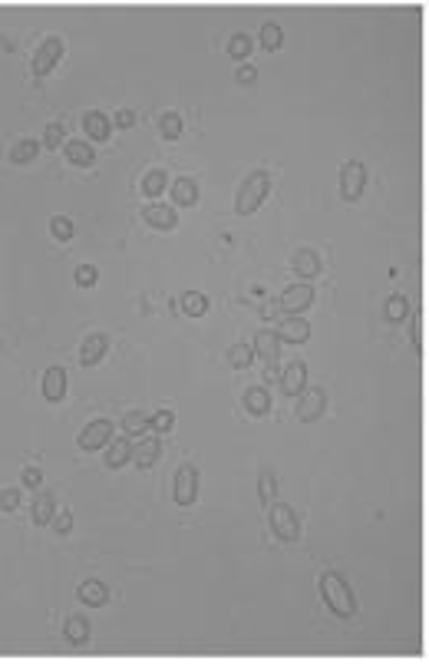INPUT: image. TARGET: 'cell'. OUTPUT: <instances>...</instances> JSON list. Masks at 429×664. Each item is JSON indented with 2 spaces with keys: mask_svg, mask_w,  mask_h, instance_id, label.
<instances>
[{
  "mask_svg": "<svg viewBox=\"0 0 429 664\" xmlns=\"http://www.w3.org/2000/svg\"><path fill=\"white\" fill-rule=\"evenodd\" d=\"M321 595H324L327 608H330L337 618L357 615V598H353L350 585L343 582V575H337V572H324V575H321Z\"/></svg>",
  "mask_w": 429,
  "mask_h": 664,
  "instance_id": "cell-1",
  "label": "cell"
},
{
  "mask_svg": "<svg viewBox=\"0 0 429 664\" xmlns=\"http://www.w3.org/2000/svg\"><path fill=\"white\" fill-rule=\"evenodd\" d=\"M267 189H271V179L267 172H251L245 182L238 185V195H235V212L238 215H251L261 209V202L267 199Z\"/></svg>",
  "mask_w": 429,
  "mask_h": 664,
  "instance_id": "cell-2",
  "label": "cell"
},
{
  "mask_svg": "<svg viewBox=\"0 0 429 664\" xmlns=\"http://www.w3.org/2000/svg\"><path fill=\"white\" fill-rule=\"evenodd\" d=\"M367 192V165L360 159L343 162L340 169V195L343 202H360V195Z\"/></svg>",
  "mask_w": 429,
  "mask_h": 664,
  "instance_id": "cell-3",
  "label": "cell"
},
{
  "mask_svg": "<svg viewBox=\"0 0 429 664\" xmlns=\"http://www.w3.org/2000/svg\"><path fill=\"white\" fill-rule=\"evenodd\" d=\"M314 304V284H291V288L277 298V314H284V318H291V314H301V311H307Z\"/></svg>",
  "mask_w": 429,
  "mask_h": 664,
  "instance_id": "cell-4",
  "label": "cell"
},
{
  "mask_svg": "<svg viewBox=\"0 0 429 664\" xmlns=\"http://www.w3.org/2000/svg\"><path fill=\"white\" fill-rule=\"evenodd\" d=\"M297 397H301V400H297V420H301V424H314V420L324 416L327 397L321 387H304Z\"/></svg>",
  "mask_w": 429,
  "mask_h": 664,
  "instance_id": "cell-5",
  "label": "cell"
},
{
  "mask_svg": "<svg viewBox=\"0 0 429 664\" xmlns=\"http://www.w3.org/2000/svg\"><path fill=\"white\" fill-rule=\"evenodd\" d=\"M172 496L179 506H191L195 496H199V470L195 466H179L175 472V482H172Z\"/></svg>",
  "mask_w": 429,
  "mask_h": 664,
  "instance_id": "cell-6",
  "label": "cell"
},
{
  "mask_svg": "<svg viewBox=\"0 0 429 664\" xmlns=\"http://www.w3.org/2000/svg\"><path fill=\"white\" fill-rule=\"evenodd\" d=\"M271 529H274V536L281 542H294L297 539V516L291 506H284V502H274L271 506Z\"/></svg>",
  "mask_w": 429,
  "mask_h": 664,
  "instance_id": "cell-7",
  "label": "cell"
},
{
  "mask_svg": "<svg viewBox=\"0 0 429 664\" xmlns=\"http://www.w3.org/2000/svg\"><path fill=\"white\" fill-rule=\"evenodd\" d=\"M60 57H63V40H60V37H47L43 43H40L37 57H33V73H37V77H47L50 70L60 63Z\"/></svg>",
  "mask_w": 429,
  "mask_h": 664,
  "instance_id": "cell-8",
  "label": "cell"
},
{
  "mask_svg": "<svg viewBox=\"0 0 429 664\" xmlns=\"http://www.w3.org/2000/svg\"><path fill=\"white\" fill-rule=\"evenodd\" d=\"M109 440H113V424H109V420H93V424L79 433V450H86V453L103 450Z\"/></svg>",
  "mask_w": 429,
  "mask_h": 664,
  "instance_id": "cell-9",
  "label": "cell"
},
{
  "mask_svg": "<svg viewBox=\"0 0 429 664\" xmlns=\"http://www.w3.org/2000/svg\"><path fill=\"white\" fill-rule=\"evenodd\" d=\"M274 334H277V341H287V344H304L307 337H311V324H307L304 318L291 314V318H284L277 324Z\"/></svg>",
  "mask_w": 429,
  "mask_h": 664,
  "instance_id": "cell-10",
  "label": "cell"
},
{
  "mask_svg": "<svg viewBox=\"0 0 429 664\" xmlns=\"http://www.w3.org/2000/svg\"><path fill=\"white\" fill-rule=\"evenodd\" d=\"M304 387H307V364L304 360H291V367L281 374V390L287 397H297Z\"/></svg>",
  "mask_w": 429,
  "mask_h": 664,
  "instance_id": "cell-11",
  "label": "cell"
},
{
  "mask_svg": "<svg viewBox=\"0 0 429 664\" xmlns=\"http://www.w3.org/2000/svg\"><path fill=\"white\" fill-rule=\"evenodd\" d=\"M255 354L264 360L267 367H277V360H281V341H277L274 331H261V334L255 337Z\"/></svg>",
  "mask_w": 429,
  "mask_h": 664,
  "instance_id": "cell-12",
  "label": "cell"
},
{
  "mask_svg": "<svg viewBox=\"0 0 429 664\" xmlns=\"http://www.w3.org/2000/svg\"><path fill=\"white\" fill-rule=\"evenodd\" d=\"M106 347H109L106 334H89L83 341V347H79V364H83V367H96L106 357Z\"/></svg>",
  "mask_w": 429,
  "mask_h": 664,
  "instance_id": "cell-13",
  "label": "cell"
},
{
  "mask_svg": "<svg viewBox=\"0 0 429 664\" xmlns=\"http://www.w3.org/2000/svg\"><path fill=\"white\" fill-rule=\"evenodd\" d=\"M63 394H67V370L63 367H50L47 374H43V397H47L50 404H57V400H63Z\"/></svg>",
  "mask_w": 429,
  "mask_h": 664,
  "instance_id": "cell-14",
  "label": "cell"
},
{
  "mask_svg": "<svg viewBox=\"0 0 429 664\" xmlns=\"http://www.w3.org/2000/svg\"><path fill=\"white\" fill-rule=\"evenodd\" d=\"M291 265H294L297 278H304V281H311V278L321 275V258H317V251H311V248H297Z\"/></svg>",
  "mask_w": 429,
  "mask_h": 664,
  "instance_id": "cell-15",
  "label": "cell"
},
{
  "mask_svg": "<svg viewBox=\"0 0 429 664\" xmlns=\"http://www.w3.org/2000/svg\"><path fill=\"white\" fill-rule=\"evenodd\" d=\"M143 218L152 225V228L159 231H172L175 225H179V218H175V209H169V205H145Z\"/></svg>",
  "mask_w": 429,
  "mask_h": 664,
  "instance_id": "cell-16",
  "label": "cell"
},
{
  "mask_svg": "<svg viewBox=\"0 0 429 664\" xmlns=\"http://www.w3.org/2000/svg\"><path fill=\"white\" fill-rule=\"evenodd\" d=\"M83 129H86V135L93 139V143H106L109 139V133H113V119H106L103 113H86L83 116Z\"/></svg>",
  "mask_w": 429,
  "mask_h": 664,
  "instance_id": "cell-17",
  "label": "cell"
},
{
  "mask_svg": "<svg viewBox=\"0 0 429 664\" xmlns=\"http://www.w3.org/2000/svg\"><path fill=\"white\" fill-rule=\"evenodd\" d=\"M106 598H109V592H106V585L99 582V578H86L83 585H79V602L89 608H103Z\"/></svg>",
  "mask_w": 429,
  "mask_h": 664,
  "instance_id": "cell-18",
  "label": "cell"
},
{
  "mask_svg": "<svg viewBox=\"0 0 429 664\" xmlns=\"http://www.w3.org/2000/svg\"><path fill=\"white\" fill-rule=\"evenodd\" d=\"M129 460H133V440H129V436H126V440H113L106 446V466H109V470H119V466H126Z\"/></svg>",
  "mask_w": 429,
  "mask_h": 664,
  "instance_id": "cell-19",
  "label": "cell"
},
{
  "mask_svg": "<svg viewBox=\"0 0 429 664\" xmlns=\"http://www.w3.org/2000/svg\"><path fill=\"white\" fill-rule=\"evenodd\" d=\"M159 453H162L159 440H139V443L133 446V463L139 466V470H149V466H155Z\"/></svg>",
  "mask_w": 429,
  "mask_h": 664,
  "instance_id": "cell-20",
  "label": "cell"
},
{
  "mask_svg": "<svg viewBox=\"0 0 429 664\" xmlns=\"http://www.w3.org/2000/svg\"><path fill=\"white\" fill-rule=\"evenodd\" d=\"M245 410H248L251 416H264L267 410H271V397H267L264 387H248V390H245Z\"/></svg>",
  "mask_w": 429,
  "mask_h": 664,
  "instance_id": "cell-21",
  "label": "cell"
},
{
  "mask_svg": "<svg viewBox=\"0 0 429 664\" xmlns=\"http://www.w3.org/2000/svg\"><path fill=\"white\" fill-rule=\"evenodd\" d=\"M53 512H57L53 492H37V499H33V522H37V526H50V522H53Z\"/></svg>",
  "mask_w": 429,
  "mask_h": 664,
  "instance_id": "cell-22",
  "label": "cell"
},
{
  "mask_svg": "<svg viewBox=\"0 0 429 664\" xmlns=\"http://www.w3.org/2000/svg\"><path fill=\"white\" fill-rule=\"evenodd\" d=\"M172 202H179L182 209H191V205L199 202V185L191 182V179H185V175H182L179 182L172 185Z\"/></svg>",
  "mask_w": 429,
  "mask_h": 664,
  "instance_id": "cell-23",
  "label": "cell"
},
{
  "mask_svg": "<svg viewBox=\"0 0 429 664\" xmlns=\"http://www.w3.org/2000/svg\"><path fill=\"white\" fill-rule=\"evenodd\" d=\"M149 426H152V414H145V410H133V414L123 416L126 436H143Z\"/></svg>",
  "mask_w": 429,
  "mask_h": 664,
  "instance_id": "cell-24",
  "label": "cell"
},
{
  "mask_svg": "<svg viewBox=\"0 0 429 664\" xmlns=\"http://www.w3.org/2000/svg\"><path fill=\"white\" fill-rule=\"evenodd\" d=\"M67 159L73 165H93L96 162V149L89 143H79V139H73V143H67Z\"/></svg>",
  "mask_w": 429,
  "mask_h": 664,
  "instance_id": "cell-25",
  "label": "cell"
},
{
  "mask_svg": "<svg viewBox=\"0 0 429 664\" xmlns=\"http://www.w3.org/2000/svg\"><path fill=\"white\" fill-rule=\"evenodd\" d=\"M37 153H40V143H37V139H20V143L10 149V162L27 165V162H33V159H37Z\"/></svg>",
  "mask_w": 429,
  "mask_h": 664,
  "instance_id": "cell-26",
  "label": "cell"
},
{
  "mask_svg": "<svg viewBox=\"0 0 429 664\" xmlns=\"http://www.w3.org/2000/svg\"><path fill=\"white\" fill-rule=\"evenodd\" d=\"M182 311H185L189 318H201V314L208 311V298H205L201 291H185V294H182Z\"/></svg>",
  "mask_w": 429,
  "mask_h": 664,
  "instance_id": "cell-27",
  "label": "cell"
},
{
  "mask_svg": "<svg viewBox=\"0 0 429 664\" xmlns=\"http://www.w3.org/2000/svg\"><path fill=\"white\" fill-rule=\"evenodd\" d=\"M165 185H169V175L162 172V169H152V172L143 179V192L145 199H159V195L165 192Z\"/></svg>",
  "mask_w": 429,
  "mask_h": 664,
  "instance_id": "cell-28",
  "label": "cell"
},
{
  "mask_svg": "<svg viewBox=\"0 0 429 664\" xmlns=\"http://www.w3.org/2000/svg\"><path fill=\"white\" fill-rule=\"evenodd\" d=\"M251 360H255V347H251V344L228 347V364L235 367V370H245V367H251Z\"/></svg>",
  "mask_w": 429,
  "mask_h": 664,
  "instance_id": "cell-29",
  "label": "cell"
},
{
  "mask_svg": "<svg viewBox=\"0 0 429 664\" xmlns=\"http://www.w3.org/2000/svg\"><path fill=\"white\" fill-rule=\"evenodd\" d=\"M86 638H89V621H86V618H79V615H73L67 621V641H69V645H83Z\"/></svg>",
  "mask_w": 429,
  "mask_h": 664,
  "instance_id": "cell-30",
  "label": "cell"
},
{
  "mask_svg": "<svg viewBox=\"0 0 429 664\" xmlns=\"http://www.w3.org/2000/svg\"><path fill=\"white\" fill-rule=\"evenodd\" d=\"M159 126H162V135L169 139V143H175V139L185 133V123H182L179 113H165L162 119H159Z\"/></svg>",
  "mask_w": 429,
  "mask_h": 664,
  "instance_id": "cell-31",
  "label": "cell"
},
{
  "mask_svg": "<svg viewBox=\"0 0 429 664\" xmlns=\"http://www.w3.org/2000/svg\"><path fill=\"white\" fill-rule=\"evenodd\" d=\"M281 43H284V30L277 27V23H264L261 27V47L274 53V50H281Z\"/></svg>",
  "mask_w": 429,
  "mask_h": 664,
  "instance_id": "cell-32",
  "label": "cell"
},
{
  "mask_svg": "<svg viewBox=\"0 0 429 664\" xmlns=\"http://www.w3.org/2000/svg\"><path fill=\"white\" fill-rule=\"evenodd\" d=\"M386 318L390 321H406L410 318V301L403 298V294H393V298L386 301Z\"/></svg>",
  "mask_w": 429,
  "mask_h": 664,
  "instance_id": "cell-33",
  "label": "cell"
},
{
  "mask_svg": "<svg viewBox=\"0 0 429 664\" xmlns=\"http://www.w3.org/2000/svg\"><path fill=\"white\" fill-rule=\"evenodd\" d=\"M228 53L235 60L248 57V53H251V37H248V33H235V37H231V43H228Z\"/></svg>",
  "mask_w": 429,
  "mask_h": 664,
  "instance_id": "cell-34",
  "label": "cell"
},
{
  "mask_svg": "<svg viewBox=\"0 0 429 664\" xmlns=\"http://www.w3.org/2000/svg\"><path fill=\"white\" fill-rule=\"evenodd\" d=\"M63 139H67V129H63V123H50L47 133H43V145H47V149H60V145H63Z\"/></svg>",
  "mask_w": 429,
  "mask_h": 664,
  "instance_id": "cell-35",
  "label": "cell"
},
{
  "mask_svg": "<svg viewBox=\"0 0 429 664\" xmlns=\"http://www.w3.org/2000/svg\"><path fill=\"white\" fill-rule=\"evenodd\" d=\"M50 231H53V238L69 241V238H73V221H69L67 215H57V218L50 221Z\"/></svg>",
  "mask_w": 429,
  "mask_h": 664,
  "instance_id": "cell-36",
  "label": "cell"
},
{
  "mask_svg": "<svg viewBox=\"0 0 429 664\" xmlns=\"http://www.w3.org/2000/svg\"><path fill=\"white\" fill-rule=\"evenodd\" d=\"M257 496H261V502L274 499V472H271V470L261 472V480H257Z\"/></svg>",
  "mask_w": 429,
  "mask_h": 664,
  "instance_id": "cell-37",
  "label": "cell"
},
{
  "mask_svg": "<svg viewBox=\"0 0 429 664\" xmlns=\"http://www.w3.org/2000/svg\"><path fill=\"white\" fill-rule=\"evenodd\" d=\"M172 426H175V414H172V410H159V414L152 416V426H149V430H155V433H169Z\"/></svg>",
  "mask_w": 429,
  "mask_h": 664,
  "instance_id": "cell-38",
  "label": "cell"
},
{
  "mask_svg": "<svg viewBox=\"0 0 429 664\" xmlns=\"http://www.w3.org/2000/svg\"><path fill=\"white\" fill-rule=\"evenodd\" d=\"M77 284L79 288H93L96 284V268L93 265H79L77 268Z\"/></svg>",
  "mask_w": 429,
  "mask_h": 664,
  "instance_id": "cell-39",
  "label": "cell"
},
{
  "mask_svg": "<svg viewBox=\"0 0 429 664\" xmlns=\"http://www.w3.org/2000/svg\"><path fill=\"white\" fill-rule=\"evenodd\" d=\"M20 506V489H4L0 492V509L4 512H13Z\"/></svg>",
  "mask_w": 429,
  "mask_h": 664,
  "instance_id": "cell-40",
  "label": "cell"
},
{
  "mask_svg": "<svg viewBox=\"0 0 429 664\" xmlns=\"http://www.w3.org/2000/svg\"><path fill=\"white\" fill-rule=\"evenodd\" d=\"M40 482H43V472H40L37 466H27V470H23V486H27V489H37Z\"/></svg>",
  "mask_w": 429,
  "mask_h": 664,
  "instance_id": "cell-41",
  "label": "cell"
},
{
  "mask_svg": "<svg viewBox=\"0 0 429 664\" xmlns=\"http://www.w3.org/2000/svg\"><path fill=\"white\" fill-rule=\"evenodd\" d=\"M133 123H135L133 109H119V113H116V119H113V126H119V129H133Z\"/></svg>",
  "mask_w": 429,
  "mask_h": 664,
  "instance_id": "cell-42",
  "label": "cell"
},
{
  "mask_svg": "<svg viewBox=\"0 0 429 664\" xmlns=\"http://www.w3.org/2000/svg\"><path fill=\"white\" fill-rule=\"evenodd\" d=\"M255 79H257V70L251 67V63H245V67H238V83H241V87H251Z\"/></svg>",
  "mask_w": 429,
  "mask_h": 664,
  "instance_id": "cell-43",
  "label": "cell"
},
{
  "mask_svg": "<svg viewBox=\"0 0 429 664\" xmlns=\"http://www.w3.org/2000/svg\"><path fill=\"white\" fill-rule=\"evenodd\" d=\"M57 532L60 536H69V532H73V516H69V512H60L57 516Z\"/></svg>",
  "mask_w": 429,
  "mask_h": 664,
  "instance_id": "cell-44",
  "label": "cell"
}]
</instances>
